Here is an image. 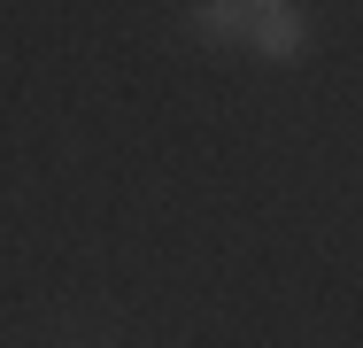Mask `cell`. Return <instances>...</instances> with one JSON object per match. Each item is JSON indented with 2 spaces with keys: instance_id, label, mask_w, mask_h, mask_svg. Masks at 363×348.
<instances>
[{
  "instance_id": "cell-2",
  "label": "cell",
  "mask_w": 363,
  "mask_h": 348,
  "mask_svg": "<svg viewBox=\"0 0 363 348\" xmlns=\"http://www.w3.org/2000/svg\"><path fill=\"white\" fill-rule=\"evenodd\" d=\"M247 23H255V8H247V0H201V8H194V39H209V47L247 39Z\"/></svg>"
},
{
  "instance_id": "cell-3",
  "label": "cell",
  "mask_w": 363,
  "mask_h": 348,
  "mask_svg": "<svg viewBox=\"0 0 363 348\" xmlns=\"http://www.w3.org/2000/svg\"><path fill=\"white\" fill-rule=\"evenodd\" d=\"M247 8H255V16H263V8H294V0H247Z\"/></svg>"
},
{
  "instance_id": "cell-1",
  "label": "cell",
  "mask_w": 363,
  "mask_h": 348,
  "mask_svg": "<svg viewBox=\"0 0 363 348\" xmlns=\"http://www.w3.org/2000/svg\"><path fill=\"white\" fill-rule=\"evenodd\" d=\"M247 47H255L263 62H301V55H309V23H301L294 8H263V16L247 23Z\"/></svg>"
}]
</instances>
